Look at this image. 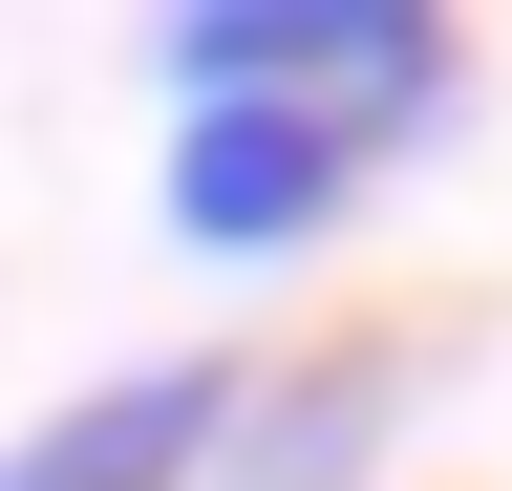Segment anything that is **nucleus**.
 <instances>
[{
	"label": "nucleus",
	"mask_w": 512,
	"mask_h": 491,
	"mask_svg": "<svg viewBox=\"0 0 512 491\" xmlns=\"http://www.w3.org/2000/svg\"><path fill=\"white\" fill-rule=\"evenodd\" d=\"M171 107H320V129H384L406 150L448 107V22L427 0H192V22H150Z\"/></svg>",
	"instance_id": "1"
},
{
	"label": "nucleus",
	"mask_w": 512,
	"mask_h": 491,
	"mask_svg": "<svg viewBox=\"0 0 512 491\" xmlns=\"http://www.w3.org/2000/svg\"><path fill=\"white\" fill-rule=\"evenodd\" d=\"M384 129H320V107H171V235L192 257H299V235L363 214Z\"/></svg>",
	"instance_id": "2"
},
{
	"label": "nucleus",
	"mask_w": 512,
	"mask_h": 491,
	"mask_svg": "<svg viewBox=\"0 0 512 491\" xmlns=\"http://www.w3.org/2000/svg\"><path fill=\"white\" fill-rule=\"evenodd\" d=\"M427 363L406 342H299V363H235V427L192 491H384V449H406Z\"/></svg>",
	"instance_id": "3"
},
{
	"label": "nucleus",
	"mask_w": 512,
	"mask_h": 491,
	"mask_svg": "<svg viewBox=\"0 0 512 491\" xmlns=\"http://www.w3.org/2000/svg\"><path fill=\"white\" fill-rule=\"evenodd\" d=\"M214 427H235V363H107L86 406L0 427V491H192Z\"/></svg>",
	"instance_id": "4"
}]
</instances>
